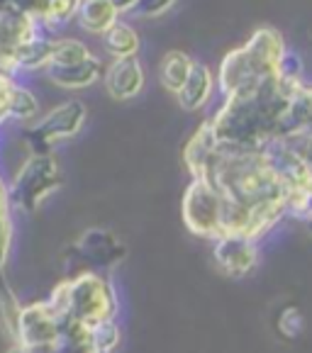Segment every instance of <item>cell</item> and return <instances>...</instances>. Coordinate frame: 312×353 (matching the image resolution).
<instances>
[{"instance_id":"cell-1","label":"cell","mask_w":312,"mask_h":353,"mask_svg":"<svg viewBox=\"0 0 312 353\" xmlns=\"http://www.w3.org/2000/svg\"><path fill=\"white\" fill-rule=\"evenodd\" d=\"M183 159L193 178L208 181L222 195L224 234L256 239L288 212L291 195L264 149L220 144L210 120L188 141Z\"/></svg>"},{"instance_id":"cell-2","label":"cell","mask_w":312,"mask_h":353,"mask_svg":"<svg viewBox=\"0 0 312 353\" xmlns=\"http://www.w3.org/2000/svg\"><path fill=\"white\" fill-rule=\"evenodd\" d=\"M298 88H302V81L276 73L254 88L224 98L220 112L210 120L217 141L261 151L269 141L278 139L281 117Z\"/></svg>"},{"instance_id":"cell-3","label":"cell","mask_w":312,"mask_h":353,"mask_svg":"<svg viewBox=\"0 0 312 353\" xmlns=\"http://www.w3.org/2000/svg\"><path fill=\"white\" fill-rule=\"evenodd\" d=\"M286 57L283 37L271 27H261L244 47L234 49L220 63V90L224 98L259 85L264 78L276 76Z\"/></svg>"},{"instance_id":"cell-4","label":"cell","mask_w":312,"mask_h":353,"mask_svg":"<svg viewBox=\"0 0 312 353\" xmlns=\"http://www.w3.org/2000/svg\"><path fill=\"white\" fill-rule=\"evenodd\" d=\"M49 305L64 317L93 329L103 322H113L117 302L108 281L95 273H81L73 281L61 283L49 297Z\"/></svg>"},{"instance_id":"cell-5","label":"cell","mask_w":312,"mask_h":353,"mask_svg":"<svg viewBox=\"0 0 312 353\" xmlns=\"http://www.w3.org/2000/svg\"><path fill=\"white\" fill-rule=\"evenodd\" d=\"M59 185H61V171L57 161L49 154H35L15 176L8 200L25 212H35L42 200L52 195Z\"/></svg>"},{"instance_id":"cell-6","label":"cell","mask_w":312,"mask_h":353,"mask_svg":"<svg viewBox=\"0 0 312 353\" xmlns=\"http://www.w3.org/2000/svg\"><path fill=\"white\" fill-rule=\"evenodd\" d=\"M183 222L205 239H220L224 234V200L203 178H193L183 195Z\"/></svg>"},{"instance_id":"cell-7","label":"cell","mask_w":312,"mask_h":353,"mask_svg":"<svg viewBox=\"0 0 312 353\" xmlns=\"http://www.w3.org/2000/svg\"><path fill=\"white\" fill-rule=\"evenodd\" d=\"M86 122V105L81 100H68L54 108L47 117L32 125L27 130V141L35 149V154H47L49 146L61 139L76 134Z\"/></svg>"},{"instance_id":"cell-8","label":"cell","mask_w":312,"mask_h":353,"mask_svg":"<svg viewBox=\"0 0 312 353\" xmlns=\"http://www.w3.org/2000/svg\"><path fill=\"white\" fill-rule=\"evenodd\" d=\"M61 327V314L47 302H35L20 310L15 329V346L25 351H35L52 343Z\"/></svg>"},{"instance_id":"cell-9","label":"cell","mask_w":312,"mask_h":353,"mask_svg":"<svg viewBox=\"0 0 312 353\" xmlns=\"http://www.w3.org/2000/svg\"><path fill=\"white\" fill-rule=\"evenodd\" d=\"M215 261H217V265L227 276H246V273L254 270L256 261H259L254 239L237 236V234H224V236L215 239Z\"/></svg>"},{"instance_id":"cell-10","label":"cell","mask_w":312,"mask_h":353,"mask_svg":"<svg viewBox=\"0 0 312 353\" xmlns=\"http://www.w3.org/2000/svg\"><path fill=\"white\" fill-rule=\"evenodd\" d=\"M37 20L30 15H3L0 12V73H12V57L17 47L37 34Z\"/></svg>"},{"instance_id":"cell-11","label":"cell","mask_w":312,"mask_h":353,"mask_svg":"<svg viewBox=\"0 0 312 353\" xmlns=\"http://www.w3.org/2000/svg\"><path fill=\"white\" fill-rule=\"evenodd\" d=\"M105 88L115 100H130L139 95V90L144 88V71L137 57L115 59V63H110L105 71Z\"/></svg>"},{"instance_id":"cell-12","label":"cell","mask_w":312,"mask_h":353,"mask_svg":"<svg viewBox=\"0 0 312 353\" xmlns=\"http://www.w3.org/2000/svg\"><path fill=\"white\" fill-rule=\"evenodd\" d=\"M27 353H100L95 348L93 341V329L84 327V324L73 322V319L64 317L61 314V327H59V334L52 343L42 348H35V351Z\"/></svg>"},{"instance_id":"cell-13","label":"cell","mask_w":312,"mask_h":353,"mask_svg":"<svg viewBox=\"0 0 312 353\" xmlns=\"http://www.w3.org/2000/svg\"><path fill=\"white\" fill-rule=\"evenodd\" d=\"M76 249L84 259L93 261V263H98V265H113L125 259V254H127L125 246L115 239L110 232H103V229H90V232H86L84 236L76 241Z\"/></svg>"},{"instance_id":"cell-14","label":"cell","mask_w":312,"mask_h":353,"mask_svg":"<svg viewBox=\"0 0 312 353\" xmlns=\"http://www.w3.org/2000/svg\"><path fill=\"white\" fill-rule=\"evenodd\" d=\"M47 78L59 88H88L98 78H105V66L98 57H90L73 66H47Z\"/></svg>"},{"instance_id":"cell-15","label":"cell","mask_w":312,"mask_h":353,"mask_svg":"<svg viewBox=\"0 0 312 353\" xmlns=\"http://www.w3.org/2000/svg\"><path fill=\"white\" fill-rule=\"evenodd\" d=\"M210 93H213V73L205 63L193 61L191 76H188L186 85L178 90V105L188 112L193 110H200L205 103L210 100Z\"/></svg>"},{"instance_id":"cell-16","label":"cell","mask_w":312,"mask_h":353,"mask_svg":"<svg viewBox=\"0 0 312 353\" xmlns=\"http://www.w3.org/2000/svg\"><path fill=\"white\" fill-rule=\"evenodd\" d=\"M54 42L47 39L42 32H37L32 39L20 44L12 57V71H37V68H47L52 63Z\"/></svg>"},{"instance_id":"cell-17","label":"cell","mask_w":312,"mask_h":353,"mask_svg":"<svg viewBox=\"0 0 312 353\" xmlns=\"http://www.w3.org/2000/svg\"><path fill=\"white\" fill-rule=\"evenodd\" d=\"M117 8L110 0H81L78 6V22L86 32L93 34H108L117 25Z\"/></svg>"},{"instance_id":"cell-18","label":"cell","mask_w":312,"mask_h":353,"mask_svg":"<svg viewBox=\"0 0 312 353\" xmlns=\"http://www.w3.org/2000/svg\"><path fill=\"white\" fill-rule=\"evenodd\" d=\"M191 68H193L191 57H186L183 52H168L162 59V68H159L162 85L166 90H171L173 95H178V90L186 85L188 76H191Z\"/></svg>"},{"instance_id":"cell-19","label":"cell","mask_w":312,"mask_h":353,"mask_svg":"<svg viewBox=\"0 0 312 353\" xmlns=\"http://www.w3.org/2000/svg\"><path fill=\"white\" fill-rule=\"evenodd\" d=\"M105 49H108L115 59L135 57V54L139 52V37H137V32L132 30L130 25L117 22V25H115L113 30H108V34H105Z\"/></svg>"},{"instance_id":"cell-20","label":"cell","mask_w":312,"mask_h":353,"mask_svg":"<svg viewBox=\"0 0 312 353\" xmlns=\"http://www.w3.org/2000/svg\"><path fill=\"white\" fill-rule=\"evenodd\" d=\"M90 57L93 54L88 52V47L84 42H78V39H59V42H54L52 63L49 66H73V63H81Z\"/></svg>"},{"instance_id":"cell-21","label":"cell","mask_w":312,"mask_h":353,"mask_svg":"<svg viewBox=\"0 0 312 353\" xmlns=\"http://www.w3.org/2000/svg\"><path fill=\"white\" fill-rule=\"evenodd\" d=\"M37 112H39L37 98L27 88H20V85H17L15 95H12V103H10V117L12 120L27 122V120H35Z\"/></svg>"},{"instance_id":"cell-22","label":"cell","mask_w":312,"mask_h":353,"mask_svg":"<svg viewBox=\"0 0 312 353\" xmlns=\"http://www.w3.org/2000/svg\"><path fill=\"white\" fill-rule=\"evenodd\" d=\"M93 341L100 353H113L120 343V329L115 327V322H103L93 327Z\"/></svg>"},{"instance_id":"cell-23","label":"cell","mask_w":312,"mask_h":353,"mask_svg":"<svg viewBox=\"0 0 312 353\" xmlns=\"http://www.w3.org/2000/svg\"><path fill=\"white\" fill-rule=\"evenodd\" d=\"M78 6H81V0H52L44 22L47 25H64L73 15H78Z\"/></svg>"},{"instance_id":"cell-24","label":"cell","mask_w":312,"mask_h":353,"mask_svg":"<svg viewBox=\"0 0 312 353\" xmlns=\"http://www.w3.org/2000/svg\"><path fill=\"white\" fill-rule=\"evenodd\" d=\"M173 3H176V0H137L135 12L142 17H156V15H162V12H166Z\"/></svg>"},{"instance_id":"cell-25","label":"cell","mask_w":312,"mask_h":353,"mask_svg":"<svg viewBox=\"0 0 312 353\" xmlns=\"http://www.w3.org/2000/svg\"><path fill=\"white\" fill-rule=\"evenodd\" d=\"M0 12H3V15H30V17H35V12H32V0H0Z\"/></svg>"},{"instance_id":"cell-26","label":"cell","mask_w":312,"mask_h":353,"mask_svg":"<svg viewBox=\"0 0 312 353\" xmlns=\"http://www.w3.org/2000/svg\"><path fill=\"white\" fill-rule=\"evenodd\" d=\"M115 8H117V12H125V10H135L137 0H110Z\"/></svg>"},{"instance_id":"cell-27","label":"cell","mask_w":312,"mask_h":353,"mask_svg":"<svg viewBox=\"0 0 312 353\" xmlns=\"http://www.w3.org/2000/svg\"><path fill=\"white\" fill-rule=\"evenodd\" d=\"M10 353H27V351H25V348H20V346H15V348H12Z\"/></svg>"},{"instance_id":"cell-28","label":"cell","mask_w":312,"mask_h":353,"mask_svg":"<svg viewBox=\"0 0 312 353\" xmlns=\"http://www.w3.org/2000/svg\"><path fill=\"white\" fill-rule=\"evenodd\" d=\"M305 224H307V232H310V234H312V217H310V219H307V222H305Z\"/></svg>"}]
</instances>
